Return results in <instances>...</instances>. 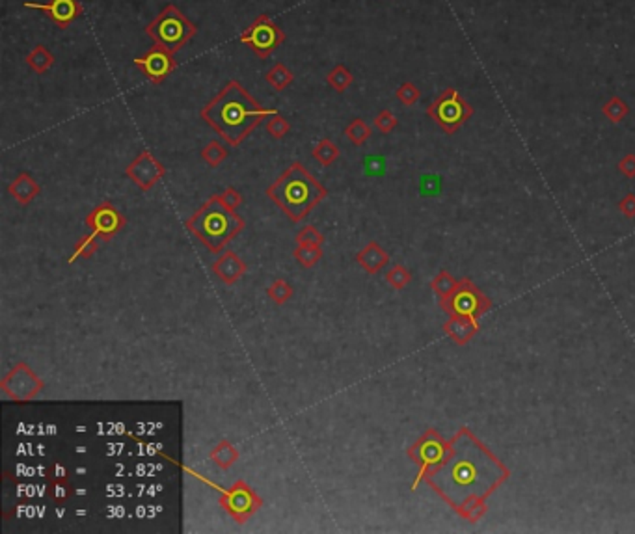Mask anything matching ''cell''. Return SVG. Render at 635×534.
Here are the masks:
<instances>
[{
	"instance_id": "1",
	"label": "cell",
	"mask_w": 635,
	"mask_h": 534,
	"mask_svg": "<svg viewBox=\"0 0 635 534\" xmlns=\"http://www.w3.org/2000/svg\"><path fill=\"white\" fill-rule=\"evenodd\" d=\"M507 475L502 462L472 432L462 430L451 443L447 458L431 475V484L449 505L473 519V508L483 512L484 499Z\"/></svg>"
},
{
	"instance_id": "2",
	"label": "cell",
	"mask_w": 635,
	"mask_h": 534,
	"mask_svg": "<svg viewBox=\"0 0 635 534\" xmlns=\"http://www.w3.org/2000/svg\"><path fill=\"white\" fill-rule=\"evenodd\" d=\"M267 116H276V110L259 105L239 81H229L201 110L205 122L231 145H239Z\"/></svg>"
},
{
	"instance_id": "3",
	"label": "cell",
	"mask_w": 635,
	"mask_h": 534,
	"mask_svg": "<svg viewBox=\"0 0 635 534\" xmlns=\"http://www.w3.org/2000/svg\"><path fill=\"white\" fill-rule=\"evenodd\" d=\"M268 194L289 215L298 218L306 215L324 196V188L297 162L276 181V185L268 190Z\"/></svg>"
},
{
	"instance_id": "4",
	"label": "cell",
	"mask_w": 635,
	"mask_h": 534,
	"mask_svg": "<svg viewBox=\"0 0 635 534\" xmlns=\"http://www.w3.org/2000/svg\"><path fill=\"white\" fill-rule=\"evenodd\" d=\"M146 34L157 45L164 47L170 53L175 54L179 53L192 37H196L198 26L175 4H166L163 12L147 24Z\"/></svg>"
},
{
	"instance_id": "5",
	"label": "cell",
	"mask_w": 635,
	"mask_h": 534,
	"mask_svg": "<svg viewBox=\"0 0 635 534\" xmlns=\"http://www.w3.org/2000/svg\"><path fill=\"white\" fill-rule=\"evenodd\" d=\"M427 114L445 131V133H455L464 123L473 116L472 105H468L461 93L455 87H447L445 92L440 93V97L429 106Z\"/></svg>"
},
{
	"instance_id": "6",
	"label": "cell",
	"mask_w": 635,
	"mask_h": 534,
	"mask_svg": "<svg viewBox=\"0 0 635 534\" xmlns=\"http://www.w3.org/2000/svg\"><path fill=\"white\" fill-rule=\"evenodd\" d=\"M240 43H245L250 51L259 56V58H268L274 53L276 49L283 45L287 40V34L278 26V24L268 17L267 13H261L248 28L239 35Z\"/></svg>"
},
{
	"instance_id": "7",
	"label": "cell",
	"mask_w": 635,
	"mask_h": 534,
	"mask_svg": "<svg viewBox=\"0 0 635 534\" xmlns=\"http://www.w3.org/2000/svg\"><path fill=\"white\" fill-rule=\"evenodd\" d=\"M192 224L204 237L226 238L229 233H233L239 220L228 209H224L215 198L199 210V215L194 218Z\"/></svg>"
},
{
	"instance_id": "8",
	"label": "cell",
	"mask_w": 635,
	"mask_h": 534,
	"mask_svg": "<svg viewBox=\"0 0 635 534\" xmlns=\"http://www.w3.org/2000/svg\"><path fill=\"white\" fill-rule=\"evenodd\" d=\"M134 65L142 71V75L153 84H160L168 78L177 67V62L174 58V53H170L168 49L160 45H155L147 51L144 56L133 60Z\"/></svg>"
},
{
	"instance_id": "9",
	"label": "cell",
	"mask_w": 635,
	"mask_h": 534,
	"mask_svg": "<svg viewBox=\"0 0 635 534\" xmlns=\"http://www.w3.org/2000/svg\"><path fill=\"white\" fill-rule=\"evenodd\" d=\"M24 8L43 12L58 28H67L73 21L81 17L84 8L79 0H47V2H23Z\"/></svg>"
},
{
	"instance_id": "10",
	"label": "cell",
	"mask_w": 635,
	"mask_h": 534,
	"mask_svg": "<svg viewBox=\"0 0 635 534\" xmlns=\"http://www.w3.org/2000/svg\"><path fill=\"white\" fill-rule=\"evenodd\" d=\"M129 177L138 183L142 188H149L160 179V175L164 174V169L160 168V164L149 155V153H142L140 157L136 158L127 169Z\"/></svg>"
},
{
	"instance_id": "11",
	"label": "cell",
	"mask_w": 635,
	"mask_h": 534,
	"mask_svg": "<svg viewBox=\"0 0 635 534\" xmlns=\"http://www.w3.org/2000/svg\"><path fill=\"white\" fill-rule=\"evenodd\" d=\"M26 64L38 75H43L54 65V54L45 45H35L26 56Z\"/></svg>"
},
{
	"instance_id": "12",
	"label": "cell",
	"mask_w": 635,
	"mask_h": 534,
	"mask_svg": "<svg viewBox=\"0 0 635 534\" xmlns=\"http://www.w3.org/2000/svg\"><path fill=\"white\" fill-rule=\"evenodd\" d=\"M453 308L459 315H464L468 319H472V324H475V319H473V315H477L479 311V297L473 292L472 289L470 290H461L459 294H455L453 298Z\"/></svg>"
},
{
	"instance_id": "13",
	"label": "cell",
	"mask_w": 635,
	"mask_h": 534,
	"mask_svg": "<svg viewBox=\"0 0 635 534\" xmlns=\"http://www.w3.org/2000/svg\"><path fill=\"white\" fill-rule=\"evenodd\" d=\"M265 81L270 84V86L274 87L276 92H283L286 87H289L295 81V75H292V71L283 64H274L270 69L267 71V75H265Z\"/></svg>"
},
{
	"instance_id": "14",
	"label": "cell",
	"mask_w": 635,
	"mask_h": 534,
	"mask_svg": "<svg viewBox=\"0 0 635 534\" xmlns=\"http://www.w3.org/2000/svg\"><path fill=\"white\" fill-rule=\"evenodd\" d=\"M449 447L443 445L442 440H429L420 447V460L425 465L431 464H438V462H443L445 458V454H447Z\"/></svg>"
},
{
	"instance_id": "15",
	"label": "cell",
	"mask_w": 635,
	"mask_h": 534,
	"mask_svg": "<svg viewBox=\"0 0 635 534\" xmlns=\"http://www.w3.org/2000/svg\"><path fill=\"white\" fill-rule=\"evenodd\" d=\"M327 82L336 90V92H345V90L354 82V76H352V73L349 71V67H345L343 64H338L327 75Z\"/></svg>"
},
{
	"instance_id": "16",
	"label": "cell",
	"mask_w": 635,
	"mask_h": 534,
	"mask_svg": "<svg viewBox=\"0 0 635 534\" xmlns=\"http://www.w3.org/2000/svg\"><path fill=\"white\" fill-rule=\"evenodd\" d=\"M12 192L13 196L17 199H21V201H28V199H32L35 194H38V185L30 179L28 175L23 174L19 175L17 179H15V183L12 185Z\"/></svg>"
},
{
	"instance_id": "17",
	"label": "cell",
	"mask_w": 635,
	"mask_h": 534,
	"mask_svg": "<svg viewBox=\"0 0 635 534\" xmlns=\"http://www.w3.org/2000/svg\"><path fill=\"white\" fill-rule=\"evenodd\" d=\"M602 112H604V114H606V116L609 117L613 123H617L626 117V114L629 112V108H628V105L620 99V97H611V99L607 101L606 105H604Z\"/></svg>"
},
{
	"instance_id": "18",
	"label": "cell",
	"mask_w": 635,
	"mask_h": 534,
	"mask_svg": "<svg viewBox=\"0 0 635 534\" xmlns=\"http://www.w3.org/2000/svg\"><path fill=\"white\" fill-rule=\"evenodd\" d=\"M420 95H421V92L418 90L415 84H412V82H404V84H401L399 90H397V99L401 101L402 105H406V106H412L414 103H418Z\"/></svg>"
},
{
	"instance_id": "19",
	"label": "cell",
	"mask_w": 635,
	"mask_h": 534,
	"mask_svg": "<svg viewBox=\"0 0 635 534\" xmlns=\"http://www.w3.org/2000/svg\"><path fill=\"white\" fill-rule=\"evenodd\" d=\"M347 134H349V138L352 140L354 144H363V142L369 138L371 128H369L365 123L361 122V119H354V122L350 123L349 127H347Z\"/></svg>"
},
{
	"instance_id": "20",
	"label": "cell",
	"mask_w": 635,
	"mask_h": 534,
	"mask_svg": "<svg viewBox=\"0 0 635 534\" xmlns=\"http://www.w3.org/2000/svg\"><path fill=\"white\" fill-rule=\"evenodd\" d=\"M313 155L322 164H332L336 158H338V147L332 144V142H328V140H322L321 144L317 145V149L313 151Z\"/></svg>"
},
{
	"instance_id": "21",
	"label": "cell",
	"mask_w": 635,
	"mask_h": 534,
	"mask_svg": "<svg viewBox=\"0 0 635 534\" xmlns=\"http://www.w3.org/2000/svg\"><path fill=\"white\" fill-rule=\"evenodd\" d=\"M201 155H204V158L211 164V166H218V164L226 158L228 153H226V149H224L218 142H213V144H209L205 147Z\"/></svg>"
},
{
	"instance_id": "22",
	"label": "cell",
	"mask_w": 635,
	"mask_h": 534,
	"mask_svg": "<svg viewBox=\"0 0 635 534\" xmlns=\"http://www.w3.org/2000/svg\"><path fill=\"white\" fill-rule=\"evenodd\" d=\"M267 131H268V134H272L274 138H281L283 134L289 133V123H287L283 117L276 114V116L268 122Z\"/></svg>"
},
{
	"instance_id": "23",
	"label": "cell",
	"mask_w": 635,
	"mask_h": 534,
	"mask_svg": "<svg viewBox=\"0 0 635 534\" xmlns=\"http://www.w3.org/2000/svg\"><path fill=\"white\" fill-rule=\"evenodd\" d=\"M374 123H377V127H379L382 133H390L391 128L397 125V119L390 110H382L379 116H377Z\"/></svg>"
},
{
	"instance_id": "24",
	"label": "cell",
	"mask_w": 635,
	"mask_h": 534,
	"mask_svg": "<svg viewBox=\"0 0 635 534\" xmlns=\"http://www.w3.org/2000/svg\"><path fill=\"white\" fill-rule=\"evenodd\" d=\"M229 506H231V508H237V510H245L246 506L250 505V495L246 494V492H239V494H237V492H235L233 495H231V497H229Z\"/></svg>"
},
{
	"instance_id": "25",
	"label": "cell",
	"mask_w": 635,
	"mask_h": 534,
	"mask_svg": "<svg viewBox=\"0 0 635 534\" xmlns=\"http://www.w3.org/2000/svg\"><path fill=\"white\" fill-rule=\"evenodd\" d=\"M618 168H620V172H622L626 177H634L635 175V157L634 155H626V157L620 160V164H618Z\"/></svg>"
},
{
	"instance_id": "26",
	"label": "cell",
	"mask_w": 635,
	"mask_h": 534,
	"mask_svg": "<svg viewBox=\"0 0 635 534\" xmlns=\"http://www.w3.org/2000/svg\"><path fill=\"white\" fill-rule=\"evenodd\" d=\"M620 209H622L628 216L635 215V196L634 194H628V196L620 201Z\"/></svg>"
}]
</instances>
